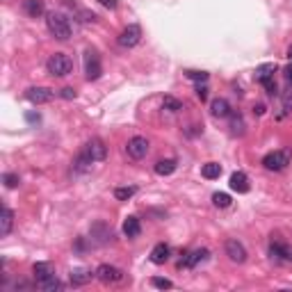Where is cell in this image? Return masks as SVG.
I'll list each match as a JSON object with an SVG mask.
<instances>
[{
  "mask_svg": "<svg viewBox=\"0 0 292 292\" xmlns=\"http://www.w3.org/2000/svg\"><path fill=\"white\" fill-rule=\"evenodd\" d=\"M46 25H48L50 35L55 37V39L60 41H66L71 37V25H69V19H66L64 14H57V12H50L48 16H46Z\"/></svg>",
  "mask_w": 292,
  "mask_h": 292,
  "instance_id": "1",
  "label": "cell"
},
{
  "mask_svg": "<svg viewBox=\"0 0 292 292\" xmlns=\"http://www.w3.org/2000/svg\"><path fill=\"white\" fill-rule=\"evenodd\" d=\"M46 69H48V73L55 75V78H64V75H69L71 71H73V62H71L69 55L55 53V55H50V57H48Z\"/></svg>",
  "mask_w": 292,
  "mask_h": 292,
  "instance_id": "2",
  "label": "cell"
},
{
  "mask_svg": "<svg viewBox=\"0 0 292 292\" xmlns=\"http://www.w3.org/2000/svg\"><path fill=\"white\" fill-rule=\"evenodd\" d=\"M292 160V153L287 149H281V151H272L262 158V167L267 169V171H283V169L290 164Z\"/></svg>",
  "mask_w": 292,
  "mask_h": 292,
  "instance_id": "3",
  "label": "cell"
},
{
  "mask_svg": "<svg viewBox=\"0 0 292 292\" xmlns=\"http://www.w3.org/2000/svg\"><path fill=\"white\" fill-rule=\"evenodd\" d=\"M84 73H87V80H99L101 73H103V66H101V57L96 50L87 48L84 50Z\"/></svg>",
  "mask_w": 292,
  "mask_h": 292,
  "instance_id": "4",
  "label": "cell"
},
{
  "mask_svg": "<svg viewBox=\"0 0 292 292\" xmlns=\"http://www.w3.org/2000/svg\"><path fill=\"white\" fill-rule=\"evenodd\" d=\"M96 278L103 283H119L124 281V272L114 265H99L96 267Z\"/></svg>",
  "mask_w": 292,
  "mask_h": 292,
  "instance_id": "5",
  "label": "cell"
},
{
  "mask_svg": "<svg viewBox=\"0 0 292 292\" xmlns=\"http://www.w3.org/2000/svg\"><path fill=\"white\" fill-rule=\"evenodd\" d=\"M126 151H128V155L133 160L146 158V153H149V139H146V137H133V139H128Z\"/></svg>",
  "mask_w": 292,
  "mask_h": 292,
  "instance_id": "6",
  "label": "cell"
},
{
  "mask_svg": "<svg viewBox=\"0 0 292 292\" xmlns=\"http://www.w3.org/2000/svg\"><path fill=\"white\" fill-rule=\"evenodd\" d=\"M139 39H142V28L139 25H128V28H124L119 35V46H124V48H133V46L139 44Z\"/></svg>",
  "mask_w": 292,
  "mask_h": 292,
  "instance_id": "7",
  "label": "cell"
},
{
  "mask_svg": "<svg viewBox=\"0 0 292 292\" xmlns=\"http://www.w3.org/2000/svg\"><path fill=\"white\" fill-rule=\"evenodd\" d=\"M224 251H226V256L231 258L233 262H238V265H242V262L247 260V249H244V244L238 242V240H226Z\"/></svg>",
  "mask_w": 292,
  "mask_h": 292,
  "instance_id": "8",
  "label": "cell"
},
{
  "mask_svg": "<svg viewBox=\"0 0 292 292\" xmlns=\"http://www.w3.org/2000/svg\"><path fill=\"white\" fill-rule=\"evenodd\" d=\"M53 89H48V87H30V89L25 91V99L30 101V103L35 105H41V103H50L53 101Z\"/></svg>",
  "mask_w": 292,
  "mask_h": 292,
  "instance_id": "9",
  "label": "cell"
},
{
  "mask_svg": "<svg viewBox=\"0 0 292 292\" xmlns=\"http://www.w3.org/2000/svg\"><path fill=\"white\" fill-rule=\"evenodd\" d=\"M84 149H87V153L91 155V160H94V162H103V160L108 158V146H105V142H103V139H99V137L91 139Z\"/></svg>",
  "mask_w": 292,
  "mask_h": 292,
  "instance_id": "10",
  "label": "cell"
},
{
  "mask_svg": "<svg viewBox=\"0 0 292 292\" xmlns=\"http://www.w3.org/2000/svg\"><path fill=\"white\" fill-rule=\"evenodd\" d=\"M269 253H272V258H276V260L292 262V244L272 242V244H269Z\"/></svg>",
  "mask_w": 292,
  "mask_h": 292,
  "instance_id": "11",
  "label": "cell"
},
{
  "mask_svg": "<svg viewBox=\"0 0 292 292\" xmlns=\"http://www.w3.org/2000/svg\"><path fill=\"white\" fill-rule=\"evenodd\" d=\"M208 258V249H197L192 253H185L183 260L178 262V267H197L199 262H203Z\"/></svg>",
  "mask_w": 292,
  "mask_h": 292,
  "instance_id": "12",
  "label": "cell"
},
{
  "mask_svg": "<svg viewBox=\"0 0 292 292\" xmlns=\"http://www.w3.org/2000/svg\"><path fill=\"white\" fill-rule=\"evenodd\" d=\"M231 189L233 192H238V194H247L249 192V178H247V173L244 171H235L231 176Z\"/></svg>",
  "mask_w": 292,
  "mask_h": 292,
  "instance_id": "13",
  "label": "cell"
},
{
  "mask_svg": "<svg viewBox=\"0 0 292 292\" xmlns=\"http://www.w3.org/2000/svg\"><path fill=\"white\" fill-rule=\"evenodd\" d=\"M96 276V272L91 274L89 269H82V267H78V269H73V272H71V285H75V287H80V285H87V283L91 281V278Z\"/></svg>",
  "mask_w": 292,
  "mask_h": 292,
  "instance_id": "14",
  "label": "cell"
},
{
  "mask_svg": "<svg viewBox=\"0 0 292 292\" xmlns=\"http://www.w3.org/2000/svg\"><path fill=\"white\" fill-rule=\"evenodd\" d=\"M23 10L30 19H39L46 12V7H44V0H23Z\"/></svg>",
  "mask_w": 292,
  "mask_h": 292,
  "instance_id": "15",
  "label": "cell"
},
{
  "mask_svg": "<svg viewBox=\"0 0 292 292\" xmlns=\"http://www.w3.org/2000/svg\"><path fill=\"white\" fill-rule=\"evenodd\" d=\"M12 226H14V213L5 206V208H3V215H0V235L7 238L12 233Z\"/></svg>",
  "mask_w": 292,
  "mask_h": 292,
  "instance_id": "16",
  "label": "cell"
},
{
  "mask_svg": "<svg viewBox=\"0 0 292 292\" xmlns=\"http://www.w3.org/2000/svg\"><path fill=\"white\" fill-rule=\"evenodd\" d=\"M169 247L164 242H160V244H155L153 247V251H151V262H155V265H164V262L169 260Z\"/></svg>",
  "mask_w": 292,
  "mask_h": 292,
  "instance_id": "17",
  "label": "cell"
},
{
  "mask_svg": "<svg viewBox=\"0 0 292 292\" xmlns=\"http://www.w3.org/2000/svg\"><path fill=\"white\" fill-rule=\"evenodd\" d=\"M210 112L215 117H219V119H224V117H231V105H228L226 99H215L210 103Z\"/></svg>",
  "mask_w": 292,
  "mask_h": 292,
  "instance_id": "18",
  "label": "cell"
},
{
  "mask_svg": "<svg viewBox=\"0 0 292 292\" xmlns=\"http://www.w3.org/2000/svg\"><path fill=\"white\" fill-rule=\"evenodd\" d=\"M37 287L44 292H57V290H62V281L53 274V276H48V278H39V281H37Z\"/></svg>",
  "mask_w": 292,
  "mask_h": 292,
  "instance_id": "19",
  "label": "cell"
},
{
  "mask_svg": "<svg viewBox=\"0 0 292 292\" xmlns=\"http://www.w3.org/2000/svg\"><path fill=\"white\" fill-rule=\"evenodd\" d=\"M274 73H276V64H274V62H267V64L258 66L253 78H256L258 82H262V80H267V78H274Z\"/></svg>",
  "mask_w": 292,
  "mask_h": 292,
  "instance_id": "20",
  "label": "cell"
},
{
  "mask_svg": "<svg viewBox=\"0 0 292 292\" xmlns=\"http://www.w3.org/2000/svg\"><path fill=\"white\" fill-rule=\"evenodd\" d=\"M32 274H35V278L39 281V278L53 276L55 269H53V265H50V262H35V265H32Z\"/></svg>",
  "mask_w": 292,
  "mask_h": 292,
  "instance_id": "21",
  "label": "cell"
},
{
  "mask_svg": "<svg viewBox=\"0 0 292 292\" xmlns=\"http://www.w3.org/2000/svg\"><path fill=\"white\" fill-rule=\"evenodd\" d=\"M176 167H178V162L173 158H167V160H160L158 164H155V173L158 176H169V173L176 171Z\"/></svg>",
  "mask_w": 292,
  "mask_h": 292,
  "instance_id": "22",
  "label": "cell"
},
{
  "mask_svg": "<svg viewBox=\"0 0 292 292\" xmlns=\"http://www.w3.org/2000/svg\"><path fill=\"white\" fill-rule=\"evenodd\" d=\"M124 233H126V238H137L139 233H142V224H139L137 217H128L124 222Z\"/></svg>",
  "mask_w": 292,
  "mask_h": 292,
  "instance_id": "23",
  "label": "cell"
},
{
  "mask_svg": "<svg viewBox=\"0 0 292 292\" xmlns=\"http://www.w3.org/2000/svg\"><path fill=\"white\" fill-rule=\"evenodd\" d=\"M201 176H203V178H208V180L219 178V176H222V164H217V162H206L201 167Z\"/></svg>",
  "mask_w": 292,
  "mask_h": 292,
  "instance_id": "24",
  "label": "cell"
},
{
  "mask_svg": "<svg viewBox=\"0 0 292 292\" xmlns=\"http://www.w3.org/2000/svg\"><path fill=\"white\" fill-rule=\"evenodd\" d=\"M91 162H94V160H91V155L87 153V149H84L82 153H80L78 158H75V162H73V169H75V171H87Z\"/></svg>",
  "mask_w": 292,
  "mask_h": 292,
  "instance_id": "25",
  "label": "cell"
},
{
  "mask_svg": "<svg viewBox=\"0 0 292 292\" xmlns=\"http://www.w3.org/2000/svg\"><path fill=\"white\" fill-rule=\"evenodd\" d=\"M231 133L233 135H244V121L240 114H233L231 112Z\"/></svg>",
  "mask_w": 292,
  "mask_h": 292,
  "instance_id": "26",
  "label": "cell"
},
{
  "mask_svg": "<svg viewBox=\"0 0 292 292\" xmlns=\"http://www.w3.org/2000/svg\"><path fill=\"white\" fill-rule=\"evenodd\" d=\"M162 108L169 110V112H180V110H183V103H180L178 99H173V96H164Z\"/></svg>",
  "mask_w": 292,
  "mask_h": 292,
  "instance_id": "27",
  "label": "cell"
},
{
  "mask_svg": "<svg viewBox=\"0 0 292 292\" xmlns=\"http://www.w3.org/2000/svg\"><path fill=\"white\" fill-rule=\"evenodd\" d=\"M135 192H137V187H117L114 189V197L119 199V201H128L130 197H135Z\"/></svg>",
  "mask_w": 292,
  "mask_h": 292,
  "instance_id": "28",
  "label": "cell"
},
{
  "mask_svg": "<svg viewBox=\"0 0 292 292\" xmlns=\"http://www.w3.org/2000/svg\"><path fill=\"white\" fill-rule=\"evenodd\" d=\"M213 203L217 208H228V206H231V197L224 192H217V194H213Z\"/></svg>",
  "mask_w": 292,
  "mask_h": 292,
  "instance_id": "29",
  "label": "cell"
},
{
  "mask_svg": "<svg viewBox=\"0 0 292 292\" xmlns=\"http://www.w3.org/2000/svg\"><path fill=\"white\" fill-rule=\"evenodd\" d=\"M3 183H5V187H10V189L19 187V183H21L19 173H5V176H3Z\"/></svg>",
  "mask_w": 292,
  "mask_h": 292,
  "instance_id": "30",
  "label": "cell"
},
{
  "mask_svg": "<svg viewBox=\"0 0 292 292\" xmlns=\"http://www.w3.org/2000/svg\"><path fill=\"white\" fill-rule=\"evenodd\" d=\"M185 75L189 80H194V82H206L210 78V73H206V71H185Z\"/></svg>",
  "mask_w": 292,
  "mask_h": 292,
  "instance_id": "31",
  "label": "cell"
},
{
  "mask_svg": "<svg viewBox=\"0 0 292 292\" xmlns=\"http://www.w3.org/2000/svg\"><path fill=\"white\" fill-rule=\"evenodd\" d=\"M151 285H153V287H160V290H169V287H173V283L169 281V278L153 276V278H151Z\"/></svg>",
  "mask_w": 292,
  "mask_h": 292,
  "instance_id": "32",
  "label": "cell"
},
{
  "mask_svg": "<svg viewBox=\"0 0 292 292\" xmlns=\"http://www.w3.org/2000/svg\"><path fill=\"white\" fill-rule=\"evenodd\" d=\"M262 87H265V89H267V94L269 96H274L276 94V82H274V78H267V80H262Z\"/></svg>",
  "mask_w": 292,
  "mask_h": 292,
  "instance_id": "33",
  "label": "cell"
},
{
  "mask_svg": "<svg viewBox=\"0 0 292 292\" xmlns=\"http://www.w3.org/2000/svg\"><path fill=\"white\" fill-rule=\"evenodd\" d=\"M60 96H62V99H66V101H73L75 99V89H73V87H64V89L60 91Z\"/></svg>",
  "mask_w": 292,
  "mask_h": 292,
  "instance_id": "34",
  "label": "cell"
},
{
  "mask_svg": "<svg viewBox=\"0 0 292 292\" xmlns=\"http://www.w3.org/2000/svg\"><path fill=\"white\" fill-rule=\"evenodd\" d=\"M197 96H199V101L203 103V101L208 99V87H206V84H199V87H197Z\"/></svg>",
  "mask_w": 292,
  "mask_h": 292,
  "instance_id": "35",
  "label": "cell"
},
{
  "mask_svg": "<svg viewBox=\"0 0 292 292\" xmlns=\"http://www.w3.org/2000/svg\"><path fill=\"white\" fill-rule=\"evenodd\" d=\"M99 3L105 7V10H117V5H119L117 0H99Z\"/></svg>",
  "mask_w": 292,
  "mask_h": 292,
  "instance_id": "36",
  "label": "cell"
},
{
  "mask_svg": "<svg viewBox=\"0 0 292 292\" xmlns=\"http://www.w3.org/2000/svg\"><path fill=\"white\" fill-rule=\"evenodd\" d=\"M253 112H256L258 117H260V114H265V105H260V103H258V105H253Z\"/></svg>",
  "mask_w": 292,
  "mask_h": 292,
  "instance_id": "37",
  "label": "cell"
},
{
  "mask_svg": "<svg viewBox=\"0 0 292 292\" xmlns=\"http://www.w3.org/2000/svg\"><path fill=\"white\" fill-rule=\"evenodd\" d=\"M283 73H285V78H287V80H292V64H290V66H287V69H285V71H283Z\"/></svg>",
  "mask_w": 292,
  "mask_h": 292,
  "instance_id": "38",
  "label": "cell"
},
{
  "mask_svg": "<svg viewBox=\"0 0 292 292\" xmlns=\"http://www.w3.org/2000/svg\"><path fill=\"white\" fill-rule=\"evenodd\" d=\"M287 57H290V60H292V46H290V48H287Z\"/></svg>",
  "mask_w": 292,
  "mask_h": 292,
  "instance_id": "39",
  "label": "cell"
}]
</instances>
